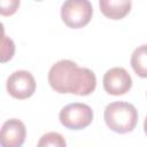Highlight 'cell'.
<instances>
[{
	"label": "cell",
	"instance_id": "10",
	"mask_svg": "<svg viewBox=\"0 0 147 147\" xmlns=\"http://www.w3.org/2000/svg\"><path fill=\"white\" fill-rule=\"evenodd\" d=\"M37 147H67L65 139L57 132H47L38 141Z\"/></svg>",
	"mask_w": 147,
	"mask_h": 147
},
{
	"label": "cell",
	"instance_id": "7",
	"mask_svg": "<svg viewBox=\"0 0 147 147\" xmlns=\"http://www.w3.org/2000/svg\"><path fill=\"white\" fill-rule=\"evenodd\" d=\"M26 137V129L22 121L10 118L2 124L1 127V147H21Z\"/></svg>",
	"mask_w": 147,
	"mask_h": 147
},
{
	"label": "cell",
	"instance_id": "13",
	"mask_svg": "<svg viewBox=\"0 0 147 147\" xmlns=\"http://www.w3.org/2000/svg\"><path fill=\"white\" fill-rule=\"evenodd\" d=\"M144 131H145V133H146V136H147V116H146L145 122H144Z\"/></svg>",
	"mask_w": 147,
	"mask_h": 147
},
{
	"label": "cell",
	"instance_id": "12",
	"mask_svg": "<svg viewBox=\"0 0 147 147\" xmlns=\"http://www.w3.org/2000/svg\"><path fill=\"white\" fill-rule=\"evenodd\" d=\"M0 6H1V9H0L1 15H5V16L13 15L17 10V8L20 6V1H16V0L5 1V0H2L0 2Z\"/></svg>",
	"mask_w": 147,
	"mask_h": 147
},
{
	"label": "cell",
	"instance_id": "9",
	"mask_svg": "<svg viewBox=\"0 0 147 147\" xmlns=\"http://www.w3.org/2000/svg\"><path fill=\"white\" fill-rule=\"evenodd\" d=\"M131 67L142 78H147V45H141L131 55Z\"/></svg>",
	"mask_w": 147,
	"mask_h": 147
},
{
	"label": "cell",
	"instance_id": "2",
	"mask_svg": "<svg viewBox=\"0 0 147 147\" xmlns=\"http://www.w3.org/2000/svg\"><path fill=\"white\" fill-rule=\"evenodd\" d=\"M105 122L107 126L117 133L133 131L138 122V111L132 103L115 101L105 108Z\"/></svg>",
	"mask_w": 147,
	"mask_h": 147
},
{
	"label": "cell",
	"instance_id": "4",
	"mask_svg": "<svg viewBox=\"0 0 147 147\" xmlns=\"http://www.w3.org/2000/svg\"><path fill=\"white\" fill-rule=\"evenodd\" d=\"M59 118L64 127L70 130H82L92 123L93 110L86 103L74 102L61 109Z\"/></svg>",
	"mask_w": 147,
	"mask_h": 147
},
{
	"label": "cell",
	"instance_id": "6",
	"mask_svg": "<svg viewBox=\"0 0 147 147\" xmlns=\"http://www.w3.org/2000/svg\"><path fill=\"white\" fill-rule=\"evenodd\" d=\"M103 88L111 95H123L132 87V78L129 72L121 67H115L106 71L103 76Z\"/></svg>",
	"mask_w": 147,
	"mask_h": 147
},
{
	"label": "cell",
	"instance_id": "3",
	"mask_svg": "<svg viewBox=\"0 0 147 147\" xmlns=\"http://www.w3.org/2000/svg\"><path fill=\"white\" fill-rule=\"evenodd\" d=\"M92 14L93 8L88 0H68L61 7L62 21L72 29H79L88 24Z\"/></svg>",
	"mask_w": 147,
	"mask_h": 147
},
{
	"label": "cell",
	"instance_id": "5",
	"mask_svg": "<svg viewBox=\"0 0 147 147\" xmlns=\"http://www.w3.org/2000/svg\"><path fill=\"white\" fill-rule=\"evenodd\" d=\"M8 93L18 100L30 98L36 91V80L31 72L26 70H17L7 79Z\"/></svg>",
	"mask_w": 147,
	"mask_h": 147
},
{
	"label": "cell",
	"instance_id": "1",
	"mask_svg": "<svg viewBox=\"0 0 147 147\" xmlns=\"http://www.w3.org/2000/svg\"><path fill=\"white\" fill-rule=\"evenodd\" d=\"M48 83L57 93L88 95L95 90L96 77L92 70L80 68L74 61L60 60L49 69Z\"/></svg>",
	"mask_w": 147,
	"mask_h": 147
},
{
	"label": "cell",
	"instance_id": "8",
	"mask_svg": "<svg viewBox=\"0 0 147 147\" xmlns=\"http://www.w3.org/2000/svg\"><path fill=\"white\" fill-rule=\"evenodd\" d=\"M130 0H100L101 13L110 20H121L126 16L131 9Z\"/></svg>",
	"mask_w": 147,
	"mask_h": 147
},
{
	"label": "cell",
	"instance_id": "11",
	"mask_svg": "<svg viewBox=\"0 0 147 147\" xmlns=\"http://www.w3.org/2000/svg\"><path fill=\"white\" fill-rule=\"evenodd\" d=\"M15 46L10 38H7L5 34L2 37V48H1V62H6L10 60L14 55Z\"/></svg>",
	"mask_w": 147,
	"mask_h": 147
}]
</instances>
